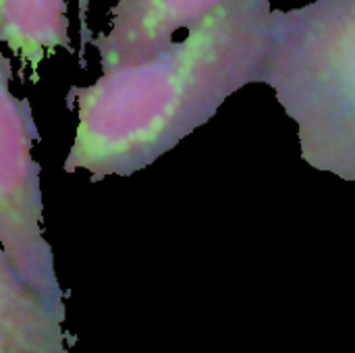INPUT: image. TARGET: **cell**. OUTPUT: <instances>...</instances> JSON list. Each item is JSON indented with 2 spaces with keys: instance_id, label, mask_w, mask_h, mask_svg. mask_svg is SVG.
I'll use <instances>...</instances> for the list:
<instances>
[{
  "instance_id": "obj_2",
  "label": "cell",
  "mask_w": 355,
  "mask_h": 353,
  "mask_svg": "<svg viewBox=\"0 0 355 353\" xmlns=\"http://www.w3.org/2000/svg\"><path fill=\"white\" fill-rule=\"evenodd\" d=\"M302 158L355 183V0L275 12L264 67Z\"/></svg>"
},
{
  "instance_id": "obj_3",
  "label": "cell",
  "mask_w": 355,
  "mask_h": 353,
  "mask_svg": "<svg viewBox=\"0 0 355 353\" xmlns=\"http://www.w3.org/2000/svg\"><path fill=\"white\" fill-rule=\"evenodd\" d=\"M35 125L27 102L10 96L2 81L0 135V260L21 281L46 293H62L54 273L52 248L42 237L40 169L31 156Z\"/></svg>"
},
{
  "instance_id": "obj_1",
  "label": "cell",
  "mask_w": 355,
  "mask_h": 353,
  "mask_svg": "<svg viewBox=\"0 0 355 353\" xmlns=\"http://www.w3.org/2000/svg\"><path fill=\"white\" fill-rule=\"evenodd\" d=\"M272 15L268 0H227L185 40L73 89L79 123L64 171L127 177L173 150L233 92L264 81Z\"/></svg>"
},
{
  "instance_id": "obj_5",
  "label": "cell",
  "mask_w": 355,
  "mask_h": 353,
  "mask_svg": "<svg viewBox=\"0 0 355 353\" xmlns=\"http://www.w3.org/2000/svg\"><path fill=\"white\" fill-rule=\"evenodd\" d=\"M0 353H64L62 293H46L0 260Z\"/></svg>"
},
{
  "instance_id": "obj_4",
  "label": "cell",
  "mask_w": 355,
  "mask_h": 353,
  "mask_svg": "<svg viewBox=\"0 0 355 353\" xmlns=\"http://www.w3.org/2000/svg\"><path fill=\"white\" fill-rule=\"evenodd\" d=\"M227 0H121L112 29L100 42L102 69L144 62L173 44L179 27H191Z\"/></svg>"
}]
</instances>
